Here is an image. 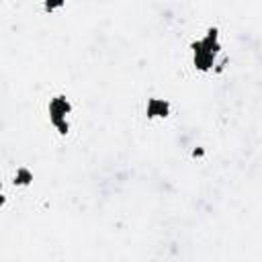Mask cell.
<instances>
[{
  "label": "cell",
  "instance_id": "6da1fadb",
  "mask_svg": "<svg viewBox=\"0 0 262 262\" xmlns=\"http://www.w3.org/2000/svg\"><path fill=\"white\" fill-rule=\"evenodd\" d=\"M190 49H192V63L199 72H209L213 70L215 66V57L221 49V43H219V31L217 27H209L207 29V35L199 41H192L190 43Z\"/></svg>",
  "mask_w": 262,
  "mask_h": 262
},
{
  "label": "cell",
  "instance_id": "7a4b0ae2",
  "mask_svg": "<svg viewBox=\"0 0 262 262\" xmlns=\"http://www.w3.org/2000/svg\"><path fill=\"white\" fill-rule=\"evenodd\" d=\"M70 113H72V102L63 94H57L49 100V121L51 119H66Z\"/></svg>",
  "mask_w": 262,
  "mask_h": 262
},
{
  "label": "cell",
  "instance_id": "3957f363",
  "mask_svg": "<svg viewBox=\"0 0 262 262\" xmlns=\"http://www.w3.org/2000/svg\"><path fill=\"white\" fill-rule=\"evenodd\" d=\"M147 119H166L170 115V102L164 98H149L145 104Z\"/></svg>",
  "mask_w": 262,
  "mask_h": 262
},
{
  "label": "cell",
  "instance_id": "277c9868",
  "mask_svg": "<svg viewBox=\"0 0 262 262\" xmlns=\"http://www.w3.org/2000/svg\"><path fill=\"white\" fill-rule=\"evenodd\" d=\"M33 182V172L25 166L16 168V174H14V186H29Z\"/></svg>",
  "mask_w": 262,
  "mask_h": 262
},
{
  "label": "cell",
  "instance_id": "5b68a950",
  "mask_svg": "<svg viewBox=\"0 0 262 262\" xmlns=\"http://www.w3.org/2000/svg\"><path fill=\"white\" fill-rule=\"evenodd\" d=\"M49 123L55 127V131H57L59 135H68V133H70V123H68V119H51Z\"/></svg>",
  "mask_w": 262,
  "mask_h": 262
},
{
  "label": "cell",
  "instance_id": "8992f818",
  "mask_svg": "<svg viewBox=\"0 0 262 262\" xmlns=\"http://www.w3.org/2000/svg\"><path fill=\"white\" fill-rule=\"evenodd\" d=\"M66 6V0H43V10L45 12H53Z\"/></svg>",
  "mask_w": 262,
  "mask_h": 262
},
{
  "label": "cell",
  "instance_id": "52a82bcc",
  "mask_svg": "<svg viewBox=\"0 0 262 262\" xmlns=\"http://www.w3.org/2000/svg\"><path fill=\"white\" fill-rule=\"evenodd\" d=\"M192 156H194V158H201V156H205V149H203V147H199V149H192Z\"/></svg>",
  "mask_w": 262,
  "mask_h": 262
}]
</instances>
